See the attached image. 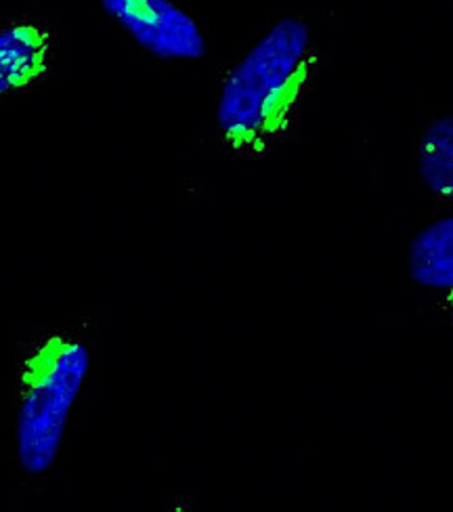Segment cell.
Instances as JSON below:
<instances>
[{
	"label": "cell",
	"instance_id": "cell-5",
	"mask_svg": "<svg viewBox=\"0 0 453 512\" xmlns=\"http://www.w3.org/2000/svg\"><path fill=\"white\" fill-rule=\"evenodd\" d=\"M407 275L453 319V212L422 227L409 242Z\"/></svg>",
	"mask_w": 453,
	"mask_h": 512
},
{
	"label": "cell",
	"instance_id": "cell-4",
	"mask_svg": "<svg viewBox=\"0 0 453 512\" xmlns=\"http://www.w3.org/2000/svg\"><path fill=\"white\" fill-rule=\"evenodd\" d=\"M59 59V34L36 19L0 24V101L45 84Z\"/></svg>",
	"mask_w": 453,
	"mask_h": 512
},
{
	"label": "cell",
	"instance_id": "cell-3",
	"mask_svg": "<svg viewBox=\"0 0 453 512\" xmlns=\"http://www.w3.org/2000/svg\"><path fill=\"white\" fill-rule=\"evenodd\" d=\"M97 3L151 57L162 61H200L208 53L204 28L179 0H97Z\"/></svg>",
	"mask_w": 453,
	"mask_h": 512
},
{
	"label": "cell",
	"instance_id": "cell-2",
	"mask_svg": "<svg viewBox=\"0 0 453 512\" xmlns=\"http://www.w3.org/2000/svg\"><path fill=\"white\" fill-rule=\"evenodd\" d=\"M91 364V345L72 330H55L38 338L21 361L15 456L26 475H45L57 462Z\"/></svg>",
	"mask_w": 453,
	"mask_h": 512
},
{
	"label": "cell",
	"instance_id": "cell-1",
	"mask_svg": "<svg viewBox=\"0 0 453 512\" xmlns=\"http://www.w3.org/2000/svg\"><path fill=\"white\" fill-rule=\"evenodd\" d=\"M319 72V47L305 17L284 15L227 70L214 110L227 154L254 160L286 145Z\"/></svg>",
	"mask_w": 453,
	"mask_h": 512
},
{
	"label": "cell",
	"instance_id": "cell-6",
	"mask_svg": "<svg viewBox=\"0 0 453 512\" xmlns=\"http://www.w3.org/2000/svg\"><path fill=\"white\" fill-rule=\"evenodd\" d=\"M416 170L430 194L453 204V114L426 124L416 147Z\"/></svg>",
	"mask_w": 453,
	"mask_h": 512
}]
</instances>
